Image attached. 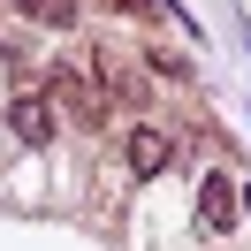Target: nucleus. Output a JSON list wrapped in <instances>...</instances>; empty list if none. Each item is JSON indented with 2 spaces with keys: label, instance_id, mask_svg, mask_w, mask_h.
Here are the masks:
<instances>
[{
  "label": "nucleus",
  "instance_id": "nucleus-1",
  "mask_svg": "<svg viewBox=\"0 0 251 251\" xmlns=\"http://www.w3.org/2000/svg\"><path fill=\"white\" fill-rule=\"evenodd\" d=\"M8 129H16L23 145H53V137H61V114H53L46 92H16V99H8Z\"/></svg>",
  "mask_w": 251,
  "mask_h": 251
},
{
  "label": "nucleus",
  "instance_id": "nucleus-2",
  "mask_svg": "<svg viewBox=\"0 0 251 251\" xmlns=\"http://www.w3.org/2000/svg\"><path fill=\"white\" fill-rule=\"evenodd\" d=\"M122 168L137 175V183H145V175H168L175 168V137H168V129H129V137H122Z\"/></svg>",
  "mask_w": 251,
  "mask_h": 251
},
{
  "label": "nucleus",
  "instance_id": "nucleus-3",
  "mask_svg": "<svg viewBox=\"0 0 251 251\" xmlns=\"http://www.w3.org/2000/svg\"><path fill=\"white\" fill-rule=\"evenodd\" d=\"M228 221H236V190H228V175H205V183H198V228H228Z\"/></svg>",
  "mask_w": 251,
  "mask_h": 251
},
{
  "label": "nucleus",
  "instance_id": "nucleus-4",
  "mask_svg": "<svg viewBox=\"0 0 251 251\" xmlns=\"http://www.w3.org/2000/svg\"><path fill=\"white\" fill-rule=\"evenodd\" d=\"M23 16H31L38 31H69V23H76V0H23Z\"/></svg>",
  "mask_w": 251,
  "mask_h": 251
},
{
  "label": "nucleus",
  "instance_id": "nucleus-5",
  "mask_svg": "<svg viewBox=\"0 0 251 251\" xmlns=\"http://www.w3.org/2000/svg\"><path fill=\"white\" fill-rule=\"evenodd\" d=\"M145 69H152V76H168V84H183V76H190V69H183V61H175V53H168V46H152V53H145Z\"/></svg>",
  "mask_w": 251,
  "mask_h": 251
},
{
  "label": "nucleus",
  "instance_id": "nucleus-6",
  "mask_svg": "<svg viewBox=\"0 0 251 251\" xmlns=\"http://www.w3.org/2000/svg\"><path fill=\"white\" fill-rule=\"evenodd\" d=\"M107 8H122L129 23H145V16H152V0H107Z\"/></svg>",
  "mask_w": 251,
  "mask_h": 251
}]
</instances>
